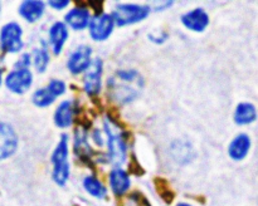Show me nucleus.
Masks as SVG:
<instances>
[{
    "label": "nucleus",
    "instance_id": "ddd939ff",
    "mask_svg": "<svg viewBox=\"0 0 258 206\" xmlns=\"http://www.w3.org/2000/svg\"><path fill=\"white\" fill-rule=\"evenodd\" d=\"M251 148V140L247 135H238L231 142L228 147V153L231 158L236 161L243 160Z\"/></svg>",
    "mask_w": 258,
    "mask_h": 206
},
{
    "label": "nucleus",
    "instance_id": "f3484780",
    "mask_svg": "<svg viewBox=\"0 0 258 206\" xmlns=\"http://www.w3.org/2000/svg\"><path fill=\"white\" fill-rule=\"evenodd\" d=\"M73 113H75V108H73V103L71 100H64L58 106L57 111L54 115V122L58 127L66 128L71 126L73 121Z\"/></svg>",
    "mask_w": 258,
    "mask_h": 206
},
{
    "label": "nucleus",
    "instance_id": "20e7f679",
    "mask_svg": "<svg viewBox=\"0 0 258 206\" xmlns=\"http://www.w3.org/2000/svg\"><path fill=\"white\" fill-rule=\"evenodd\" d=\"M105 128L108 136V150H110L111 161L115 165H120L126 158V143L122 133L110 121H106Z\"/></svg>",
    "mask_w": 258,
    "mask_h": 206
},
{
    "label": "nucleus",
    "instance_id": "4be33fe9",
    "mask_svg": "<svg viewBox=\"0 0 258 206\" xmlns=\"http://www.w3.org/2000/svg\"><path fill=\"white\" fill-rule=\"evenodd\" d=\"M48 88H49L50 90H52L53 93H54L55 95H60L64 93L66 90V84L62 82V80H58V79H53L50 80V83L48 84Z\"/></svg>",
    "mask_w": 258,
    "mask_h": 206
},
{
    "label": "nucleus",
    "instance_id": "6ab92c4d",
    "mask_svg": "<svg viewBox=\"0 0 258 206\" xmlns=\"http://www.w3.org/2000/svg\"><path fill=\"white\" fill-rule=\"evenodd\" d=\"M83 185H85V188L87 190V192L91 193L92 196H95V197L97 198L106 197L107 191H106L105 186H103L97 178L93 177V176H88V177H86Z\"/></svg>",
    "mask_w": 258,
    "mask_h": 206
},
{
    "label": "nucleus",
    "instance_id": "1a4fd4ad",
    "mask_svg": "<svg viewBox=\"0 0 258 206\" xmlns=\"http://www.w3.org/2000/svg\"><path fill=\"white\" fill-rule=\"evenodd\" d=\"M18 146V138L14 130L9 125L3 122L0 125V158L10 157L15 152Z\"/></svg>",
    "mask_w": 258,
    "mask_h": 206
},
{
    "label": "nucleus",
    "instance_id": "a211bd4d",
    "mask_svg": "<svg viewBox=\"0 0 258 206\" xmlns=\"http://www.w3.org/2000/svg\"><path fill=\"white\" fill-rule=\"evenodd\" d=\"M257 117V111L251 103H239L234 113V121L237 125H249Z\"/></svg>",
    "mask_w": 258,
    "mask_h": 206
},
{
    "label": "nucleus",
    "instance_id": "f257e3e1",
    "mask_svg": "<svg viewBox=\"0 0 258 206\" xmlns=\"http://www.w3.org/2000/svg\"><path fill=\"white\" fill-rule=\"evenodd\" d=\"M140 77L136 70H121L108 82L110 92L117 102H130L138 94Z\"/></svg>",
    "mask_w": 258,
    "mask_h": 206
},
{
    "label": "nucleus",
    "instance_id": "9d476101",
    "mask_svg": "<svg viewBox=\"0 0 258 206\" xmlns=\"http://www.w3.org/2000/svg\"><path fill=\"white\" fill-rule=\"evenodd\" d=\"M101 75H102V62L97 58L91 63L85 77V89L88 94L95 95L101 90Z\"/></svg>",
    "mask_w": 258,
    "mask_h": 206
},
{
    "label": "nucleus",
    "instance_id": "9b49d317",
    "mask_svg": "<svg viewBox=\"0 0 258 206\" xmlns=\"http://www.w3.org/2000/svg\"><path fill=\"white\" fill-rule=\"evenodd\" d=\"M181 22L183 24L188 28L189 30H193V32H203L209 24V18L208 14L204 12L201 8H197V9L191 10V12L186 13L181 17Z\"/></svg>",
    "mask_w": 258,
    "mask_h": 206
},
{
    "label": "nucleus",
    "instance_id": "f8f14e48",
    "mask_svg": "<svg viewBox=\"0 0 258 206\" xmlns=\"http://www.w3.org/2000/svg\"><path fill=\"white\" fill-rule=\"evenodd\" d=\"M43 13H44V3L39 0H25L19 7V14L28 22H37Z\"/></svg>",
    "mask_w": 258,
    "mask_h": 206
},
{
    "label": "nucleus",
    "instance_id": "b1692460",
    "mask_svg": "<svg viewBox=\"0 0 258 206\" xmlns=\"http://www.w3.org/2000/svg\"><path fill=\"white\" fill-rule=\"evenodd\" d=\"M176 206H191V205H189V203H186V202H180V203H178Z\"/></svg>",
    "mask_w": 258,
    "mask_h": 206
},
{
    "label": "nucleus",
    "instance_id": "4468645a",
    "mask_svg": "<svg viewBox=\"0 0 258 206\" xmlns=\"http://www.w3.org/2000/svg\"><path fill=\"white\" fill-rule=\"evenodd\" d=\"M67 37L68 30L63 23L58 22L52 25L49 30V42L52 44V48L55 54H59L62 52V48L64 45L66 40H67Z\"/></svg>",
    "mask_w": 258,
    "mask_h": 206
},
{
    "label": "nucleus",
    "instance_id": "6e6552de",
    "mask_svg": "<svg viewBox=\"0 0 258 206\" xmlns=\"http://www.w3.org/2000/svg\"><path fill=\"white\" fill-rule=\"evenodd\" d=\"M91 54L92 50L87 45H81L80 48L73 52V54L70 57L68 60V69L73 73V74H78L81 72H85L90 68L91 65Z\"/></svg>",
    "mask_w": 258,
    "mask_h": 206
},
{
    "label": "nucleus",
    "instance_id": "2eb2a0df",
    "mask_svg": "<svg viewBox=\"0 0 258 206\" xmlns=\"http://www.w3.org/2000/svg\"><path fill=\"white\" fill-rule=\"evenodd\" d=\"M66 22L71 28L76 30L85 29L90 22V13L83 8H75L66 15Z\"/></svg>",
    "mask_w": 258,
    "mask_h": 206
},
{
    "label": "nucleus",
    "instance_id": "5701e85b",
    "mask_svg": "<svg viewBox=\"0 0 258 206\" xmlns=\"http://www.w3.org/2000/svg\"><path fill=\"white\" fill-rule=\"evenodd\" d=\"M68 4H70V2H67V0H63V2H59V0H52V2H49V5L52 8H54V9H63V8L67 7Z\"/></svg>",
    "mask_w": 258,
    "mask_h": 206
},
{
    "label": "nucleus",
    "instance_id": "7ed1b4c3",
    "mask_svg": "<svg viewBox=\"0 0 258 206\" xmlns=\"http://www.w3.org/2000/svg\"><path fill=\"white\" fill-rule=\"evenodd\" d=\"M149 13H150V8L146 5L120 4L116 7L115 12L112 13V17L116 24L123 27V25L141 22L148 17Z\"/></svg>",
    "mask_w": 258,
    "mask_h": 206
},
{
    "label": "nucleus",
    "instance_id": "aec40b11",
    "mask_svg": "<svg viewBox=\"0 0 258 206\" xmlns=\"http://www.w3.org/2000/svg\"><path fill=\"white\" fill-rule=\"evenodd\" d=\"M55 97L57 95L49 89V88H42V89H38L37 92L33 94V103L38 107H47V106L52 105L54 102Z\"/></svg>",
    "mask_w": 258,
    "mask_h": 206
},
{
    "label": "nucleus",
    "instance_id": "0eeeda50",
    "mask_svg": "<svg viewBox=\"0 0 258 206\" xmlns=\"http://www.w3.org/2000/svg\"><path fill=\"white\" fill-rule=\"evenodd\" d=\"M33 75L30 70L28 69H17L14 72H10L5 78V85L8 89L12 92L18 93H25L32 85Z\"/></svg>",
    "mask_w": 258,
    "mask_h": 206
},
{
    "label": "nucleus",
    "instance_id": "dca6fc26",
    "mask_svg": "<svg viewBox=\"0 0 258 206\" xmlns=\"http://www.w3.org/2000/svg\"><path fill=\"white\" fill-rule=\"evenodd\" d=\"M110 185L113 193L121 196L130 188V178L125 171L116 168L110 173Z\"/></svg>",
    "mask_w": 258,
    "mask_h": 206
},
{
    "label": "nucleus",
    "instance_id": "412c9836",
    "mask_svg": "<svg viewBox=\"0 0 258 206\" xmlns=\"http://www.w3.org/2000/svg\"><path fill=\"white\" fill-rule=\"evenodd\" d=\"M48 62H49V57L48 53L44 49H35L34 52V65L37 68L38 72H44L47 68Z\"/></svg>",
    "mask_w": 258,
    "mask_h": 206
},
{
    "label": "nucleus",
    "instance_id": "423d86ee",
    "mask_svg": "<svg viewBox=\"0 0 258 206\" xmlns=\"http://www.w3.org/2000/svg\"><path fill=\"white\" fill-rule=\"evenodd\" d=\"M115 25L112 15L101 14L93 18L90 23V34L95 40H105L111 35Z\"/></svg>",
    "mask_w": 258,
    "mask_h": 206
},
{
    "label": "nucleus",
    "instance_id": "f03ea898",
    "mask_svg": "<svg viewBox=\"0 0 258 206\" xmlns=\"http://www.w3.org/2000/svg\"><path fill=\"white\" fill-rule=\"evenodd\" d=\"M53 180L59 186H63L70 177V163H68V137L63 135L52 155Z\"/></svg>",
    "mask_w": 258,
    "mask_h": 206
},
{
    "label": "nucleus",
    "instance_id": "39448f33",
    "mask_svg": "<svg viewBox=\"0 0 258 206\" xmlns=\"http://www.w3.org/2000/svg\"><path fill=\"white\" fill-rule=\"evenodd\" d=\"M2 49L8 53H17L23 48L22 28L17 23H8L4 25L0 34Z\"/></svg>",
    "mask_w": 258,
    "mask_h": 206
}]
</instances>
